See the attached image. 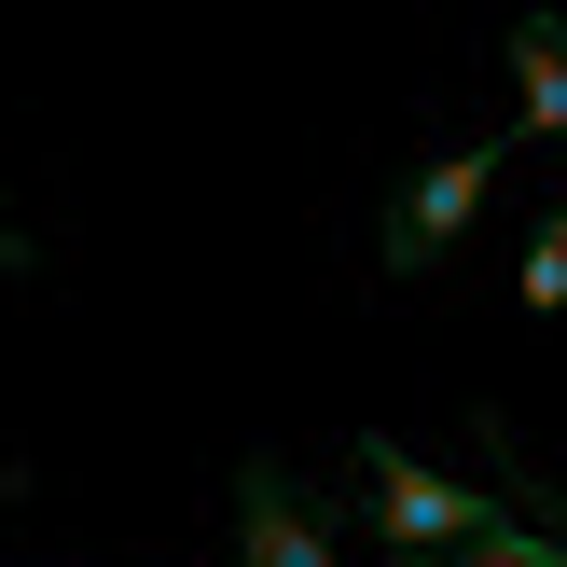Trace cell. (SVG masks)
Returning a JSON list of instances; mask_svg holds the SVG:
<instances>
[{"label": "cell", "mask_w": 567, "mask_h": 567, "mask_svg": "<svg viewBox=\"0 0 567 567\" xmlns=\"http://www.w3.org/2000/svg\"><path fill=\"white\" fill-rule=\"evenodd\" d=\"M498 153H513V138H457V153H430L402 194H388V221H374V264H388V277H430L443 249H457L471 221H485V194H498Z\"/></svg>", "instance_id": "obj_1"}, {"label": "cell", "mask_w": 567, "mask_h": 567, "mask_svg": "<svg viewBox=\"0 0 567 567\" xmlns=\"http://www.w3.org/2000/svg\"><path fill=\"white\" fill-rule=\"evenodd\" d=\"M457 567H567V540H554L540 513H526L513 485H498V513H485V526H471V540H457Z\"/></svg>", "instance_id": "obj_5"}, {"label": "cell", "mask_w": 567, "mask_h": 567, "mask_svg": "<svg viewBox=\"0 0 567 567\" xmlns=\"http://www.w3.org/2000/svg\"><path fill=\"white\" fill-rule=\"evenodd\" d=\"M236 567H347V554H332V526L305 513V485H291L277 457L236 471Z\"/></svg>", "instance_id": "obj_3"}, {"label": "cell", "mask_w": 567, "mask_h": 567, "mask_svg": "<svg viewBox=\"0 0 567 567\" xmlns=\"http://www.w3.org/2000/svg\"><path fill=\"white\" fill-rule=\"evenodd\" d=\"M388 567H457V554H388Z\"/></svg>", "instance_id": "obj_9"}, {"label": "cell", "mask_w": 567, "mask_h": 567, "mask_svg": "<svg viewBox=\"0 0 567 567\" xmlns=\"http://www.w3.org/2000/svg\"><path fill=\"white\" fill-rule=\"evenodd\" d=\"M513 138H567V14H513Z\"/></svg>", "instance_id": "obj_4"}, {"label": "cell", "mask_w": 567, "mask_h": 567, "mask_svg": "<svg viewBox=\"0 0 567 567\" xmlns=\"http://www.w3.org/2000/svg\"><path fill=\"white\" fill-rule=\"evenodd\" d=\"M513 305H526V319H567V208L540 221V236H526V264H513Z\"/></svg>", "instance_id": "obj_6"}, {"label": "cell", "mask_w": 567, "mask_h": 567, "mask_svg": "<svg viewBox=\"0 0 567 567\" xmlns=\"http://www.w3.org/2000/svg\"><path fill=\"white\" fill-rule=\"evenodd\" d=\"M360 498H374V540L388 554H457L471 526L498 513V485H457V471H430L415 443H388V430H360Z\"/></svg>", "instance_id": "obj_2"}, {"label": "cell", "mask_w": 567, "mask_h": 567, "mask_svg": "<svg viewBox=\"0 0 567 567\" xmlns=\"http://www.w3.org/2000/svg\"><path fill=\"white\" fill-rule=\"evenodd\" d=\"M0 264H28V236H14V221H0Z\"/></svg>", "instance_id": "obj_8"}, {"label": "cell", "mask_w": 567, "mask_h": 567, "mask_svg": "<svg viewBox=\"0 0 567 567\" xmlns=\"http://www.w3.org/2000/svg\"><path fill=\"white\" fill-rule=\"evenodd\" d=\"M485 457H498V485H513V498H526V513H540V526H554V540H567V485H540V471H526V457H513V415H485Z\"/></svg>", "instance_id": "obj_7"}]
</instances>
